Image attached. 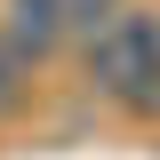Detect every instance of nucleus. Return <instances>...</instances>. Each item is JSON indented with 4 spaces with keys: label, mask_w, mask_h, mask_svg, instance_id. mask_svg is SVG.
I'll return each instance as SVG.
<instances>
[{
    "label": "nucleus",
    "mask_w": 160,
    "mask_h": 160,
    "mask_svg": "<svg viewBox=\"0 0 160 160\" xmlns=\"http://www.w3.org/2000/svg\"><path fill=\"white\" fill-rule=\"evenodd\" d=\"M80 72L120 112H160V8L128 0L120 16H104L80 40Z\"/></svg>",
    "instance_id": "f257e3e1"
},
{
    "label": "nucleus",
    "mask_w": 160,
    "mask_h": 160,
    "mask_svg": "<svg viewBox=\"0 0 160 160\" xmlns=\"http://www.w3.org/2000/svg\"><path fill=\"white\" fill-rule=\"evenodd\" d=\"M0 40L16 48L24 64H40L56 40H72V8H64V0H8V8H0Z\"/></svg>",
    "instance_id": "f03ea898"
},
{
    "label": "nucleus",
    "mask_w": 160,
    "mask_h": 160,
    "mask_svg": "<svg viewBox=\"0 0 160 160\" xmlns=\"http://www.w3.org/2000/svg\"><path fill=\"white\" fill-rule=\"evenodd\" d=\"M24 80H32V64L0 40V112H16V104H24Z\"/></svg>",
    "instance_id": "7ed1b4c3"
},
{
    "label": "nucleus",
    "mask_w": 160,
    "mask_h": 160,
    "mask_svg": "<svg viewBox=\"0 0 160 160\" xmlns=\"http://www.w3.org/2000/svg\"><path fill=\"white\" fill-rule=\"evenodd\" d=\"M64 8H72V32L88 40V32H96L104 16H120V8H128V0H64Z\"/></svg>",
    "instance_id": "20e7f679"
}]
</instances>
